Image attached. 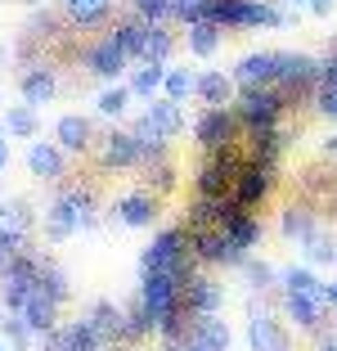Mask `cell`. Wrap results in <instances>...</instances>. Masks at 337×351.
I'll list each match as a JSON object with an SVG mask.
<instances>
[{"mask_svg": "<svg viewBox=\"0 0 337 351\" xmlns=\"http://www.w3.org/2000/svg\"><path fill=\"white\" fill-rule=\"evenodd\" d=\"M18 320L27 324L32 338H41V333L59 329V302H50L41 289H32V293H27V302L18 306Z\"/></svg>", "mask_w": 337, "mask_h": 351, "instance_id": "7c38bea8", "label": "cell"}, {"mask_svg": "<svg viewBox=\"0 0 337 351\" xmlns=\"http://www.w3.org/2000/svg\"><path fill=\"white\" fill-rule=\"evenodd\" d=\"M216 50H221V27H216V23H207V19L189 23V54L207 59V54H216Z\"/></svg>", "mask_w": 337, "mask_h": 351, "instance_id": "f546056e", "label": "cell"}, {"mask_svg": "<svg viewBox=\"0 0 337 351\" xmlns=\"http://www.w3.org/2000/svg\"><path fill=\"white\" fill-rule=\"evenodd\" d=\"M131 99H135V95L126 90V86H108V90L99 95V113H103V117H122Z\"/></svg>", "mask_w": 337, "mask_h": 351, "instance_id": "60d3db41", "label": "cell"}, {"mask_svg": "<svg viewBox=\"0 0 337 351\" xmlns=\"http://www.w3.org/2000/svg\"><path fill=\"white\" fill-rule=\"evenodd\" d=\"M63 342H68V351H108V342H103L86 320L63 324Z\"/></svg>", "mask_w": 337, "mask_h": 351, "instance_id": "1f68e13d", "label": "cell"}, {"mask_svg": "<svg viewBox=\"0 0 337 351\" xmlns=\"http://www.w3.org/2000/svg\"><path fill=\"white\" fill-rule=\"evenodd\" d=\"M36 289H41L50 302H59V306L72 298V284H68V275H63V266H59V261H50V257H45L41 275H36Z\"/></svg>", "mask_w": 337, "mask_h": 351, "instance_id": "83f0119b", "label": "cell"}, {"mask_svg": "<svg viewBox=\"0 0 337 351\" xmlns=\"http://www.w3.org/2000/svg\"><path fill=\"white\" fill-rule=\"evenodd\" d=\"M238 117H234V108L225 104V108H207L203 117H198V126H194V135H198V145H203V154L207 149H221V145H234L238 140Z\"/></svg>", "mask_w": 337, "mask_h": 351, "instance_id": "9c48e42d", "label": "cell"}, {"mask_svg": "<svg viewBox=\"0 0 337 351\" xmlns=\"http://www.w3.org/2000/svg\"><path fill=\"white\" fill-rule=\"evenodd\" d=\"M319 302H324V311H337V279H319Z\"/></svg>", "mask_w": 337, "mask_h": 351, "instance_id": "7dc6e473", "label": "cell"}, {"mask_svg": "<svg viewBox=\"0 0 337 351\" xmlns=\"http://www.w3.org/2000/svg\"><path fill=\"white\" fill-rule=\"evenodd\" d=\"M135 351H149V347H135Z\"/></svg>", "mask_w": 337, "mask_h": 351, "instance_id": "11a10c76", "label": "cell"}, {"mask_svg": "<svg viewBox=\"0 0 337 351\" xmlns=\"http://www.w3.org/2000/svg\"><path fill=\"white\" fill-rule=\"evenodd\" d=\"M140 270H166V275H175L184 284L189 275H198V261L189 257V239H184L180 226L162 230V234H153V243L144 248L140 257Z\"/></svg>", "mask_w": 337, "mask_h": 351, "instance_id": "3957f363", "label": "cell"}, {"mask_svg": "<svg viewBox=\"0 0 337 351\" xmlns=\"http://www.w3.org/2000/svg\"><path fill=\"white\" fill-rule=\"evenodd\" d=\"M140 311L149 315V329L162 333L166 320L180 311V279L166 270H140Z\"/></svg>", "mask_w": 337, "mask_h": 351, "instance_id": "277c9868", "label": "cell"}, {"mask_svg": "<svg viewBox=\"0 0 337 351\" xmlns=\"http://www.w3.org/2000/svg\"><path fill=\"white\" fill-rule=\"evenodd\" d=\"M270 189H275V171H270V167H252V162H247L243 171H238L234 189H229V198H234V203L243 207V212H252V207L261 203V198H266Z\"/></svg>", "mask_w": 337, "mask_h": 351, "instance_id": "30bf717a", "label": "cell"}, {"mask_svg": "<svg viewBox=\"0 0 337 351\" xmlns=\"http://www.w3.org/2000/svg\"><path fill=\"white\" fill-rule=\"evenodd\" d=\"M99 162L103 167H140V149H135L131 131H108L99 140Z\"/></svg>", "mask_w": 337, "mask_h": 351, "instance_id": "e0dca14e", "label": "cell"}, {"mask_svg": "<svg viewBox=\"0 0 337 351\" xmlns=\"http://www.w3.org/2000/svg\"><path fill=\"white\" fill-rule=\"evenodd\" d=\"M247 342H252V351H288V333L279 329V320L266 315V311H256L252 320H247Z\"/></svg>", "mask_w": 337, "mask_h": 351, "instance_id": "ac0fdd59", "label": "cell"}, {"mask_svg": "<svg viewBox=\"0 0 337 351\" xmlns=\"http://www.w3.org/2000/svg\"><path fill=\"white\" fill-rule=\"evenodd\" d=\"M10 167V140H0V171Z\"/></svg>", "mask_w": 337, "mask_h": 351, "instance_id": "816d5d0a", "label": "cell"}, {"mask_svg": "<svg viewBox=\"0 0 337 351\" xmlns=\"http://www.w3.org/2000/svg\"><path fill=\"white\" fill-rule=\"evenodd\" d=\"M275 90L284 99H310L319 90V59H310V54H279L275 59Z\"/></svg>", "mask_w": 337, "mask_h": 351, "instance_id": "8992f818", "label": "cell"}, {"mask_svg": "<svg viewBox=\"0 0 337 351\" xmlns=\"http://www.w3.org/2000/svg\"><path fill=\"white\" fill-rule=\"evenodd\" d=\"M144 122L153 126V135H162V140H171V135L184 131V113H180V104H171V99H149Z\"/></svg>", "mask_w": 337, "mask_h": 351, "instance_id": "7402d4cb", "label": "cell"}, {"mask_svg": "<svg viewBox=\"0 0 337 351\" xmlns=\"http://www.w3.org/2000/svg\"><path fill=\"white\" fill-rule=\"evenodd\" d=\"M207 23L216 27H284V14L266 0H207Z\"/></svg>", "mask_w": 337, "mask_h": 351, "instance_id": "5b68a950", "label": "cell"}, {"mask_svg": "<svg viewBox=\"0 0 337 351\" xmlns=\"http://www.w3.org/2000/svg\"><path fill=\"white\" fill-rule=\"evenodd\" d=\"M23 248H27V234H23V230H14V226H0V270L10 266Z\"/></svg>", "mask_w": 337, "mask_h": 351, "instance_id": "ab89813d", "label": "cell"}, {"mask_svg": "<svg viewBox=\"0 0 337 351\" xmlns=\"http://www.w3.org/2000/svg\"><path fill=\"white\" fill-rule=\"evenodd\" d=\"M162 77H166L162 63H144V68H135V77H131L126 90L140 95V99H158V95H162Z\"/></svg>", "mask_w": 337, "mask_h": 351, "instance_id": "f1b7e54d", "label": "cell"}, {"mask_svg": "<svg viewBox=\"0 0 337 351\" xmlns=\"http://www.w3.org/2000/svg\"><path fill=\"white\" fill-rule=\"evenodd\" d=\"M54 145H59L63 154H86V149L95 145V126H90V117H82V113L59 117V126H54Z\"/></svg>", "mask_w": 337, "mask_h": 351, "instance_id": "9a60e30c", "label": "cell"}, {"mask_svg": "<svg viewBox=\"0 0 337 351\" xmlns=\"http://www.w3.org/2000/svg\"><path fill=\"white\" fill-rule=\"evenodd\" d=\"M184 342L194 351H229V324L221 315H194L184 329Z\"/></svg>", "mask_w": 337, "mask_h": 351, "instance_id": "8fae6325", "label": "cell"}, {"mask_svg": "<svg viewBox=\"0 0 337 351\" xmlns=\"http://www.w3.org/2000/svg\"><path fill=\"white\" fill-rule=\"evenodd\" d=\"M82 320L90 324V329L99 333L108 347H117V329H122V306H117V302H95V306L86 311Z\"/></svg>", "mask_w": 337, "mask_h": 351, "instance_id": "603a6c76", "label": "cell"}, {"mask_svg": "<svg viewBox=\"0 0 337 351\" xmlns=\"http://www.w3.org/2000/svg\"><path fill=\"white\" fill-rule=\"evenodd\" d=\"M0 351H5V347H0Z\"/></svg>", "mask_w": 337, "mask_h": 351, "instance_id": "6f0895ef", "label": "cell"}, {"mask_svg": "<svg viewBox=\"0 0 337 351\" xmlns=\"http://www.w3.org/2000/svg\"><path fill=\"white\" fill-rule=\"evenodd\" d=\"M126 54L117 50V41H112V36H103L99 45H90V50H86V68H90L95 77H103V82H117V77L126 73Z\"/></svg>", "mask_w": 337, "mask_h": 351, "instance_id": "2e32d148", "label": "cell"}, {"mask_svg": "<svg viewBox=\"0 0 337 351\" xmlns=\"http://www.w3.org/2000/svg\"><path fill=\"white\" fill-rule=\"evenodd\" d=\"M221 306H225V289L216 279L189 275L180 284V311H189V315H221Z\"/></svg>", "mask_w": 337, "mask_h": 351, "instance_id": "ba28073f", "label": "cell"}, {"mask_svg": "<svg viewBox=\"0 0 337 351\" xmlns=\"http://www.w3.org/2000/svg\"><path fill=\"white\" fill-rule=\"evenodd\" d=\"M171 19H184V23L207 19V0H171Z\"/></svg>", "mask_w": 337, "mask_h": 351, "instance_id": "ee69618b", "label": "cell"}, {"mask_svg": "<svg viewBox=\"0 0 337 351\" xmlns=\"http://www.w3.org/2000/svg\"><path fill=\"white\" fill-rule=\"evenodd\" d=\"M0 226H5V203H0Z\"/></svg>", "mask_w": 337, "mask_h": 351, "instance_id": "db71d44e", "label": "cell"}, {"mask_svg": "<svg viewBox=\"0 0 337 351\" xmlns=\"http://www.w3.org/2000/svg\"><path fill=\"white\" fill-rule=\"evenodd\" d=\"M63 167H68V154H63L59 145H45V140H36V145L27 149V171L36 176V180H59Z\"/></svg>", "mask_w": 337, "mask_h": 351, "instance_id": "d6986e66", "label": "cell"}, {"mask_svg": "<svg viewBox=\"0 0 337 351\" xmlns=\"http://www.w3.org/2000/svg\"><path fill=\"white\" fill-rule=\"evenodd\" d=\"M0 338L10 342L14 351H32V333H27V324H23L14 311H5V315H0Z\"/></svg>", "mask_w": 337, "mask_h": 351, "instance_id": "8d00e7d4", "label": "cell"}, {"mask_svg": "<svg viewBox=\"0 0 337 351\" xmlns=\"http://www.w3.org/2000/svg\"><path fill=\"white\" fill-rule=\"evenodd\" d=\"M279 154H284V140H279V126H256L247 131V145H243V158L252 167H279Z\"/></svg>", "mask_w": 337, "mask_h": 351, "instance_id": "4fadbf2b", "label": "cell"}, {"mask_svg": "<svg viewBox=\"0 0 337 351\" xmlns=\"http://www.w3.org/2000/svg\"><path fill=\"white\" fill-rule=\"evenodd\" d=\"M275 59L279 50H261V54H243L234 68V86L252 90V86H275Z\"/></svg>", "mask_w": 337, "mask_h": 351, "instance_id": "5bb4252c", "label": "cell"}, {"mask_svg": "<svg viewBox=\"0 0 337 351\" xmlns=\"http://www.w3.org/2000/svg\"><path fill=\"white\" fill-rule=\"evenodd\" d=\"M301 252H306L310 266H337V239L328 234V230H315V234L301 243Z\"/></svg>", "mask_w": 337, "mask_h": 351, "instance_id": "4dcf8cb0", "label": "cell"}, {"mask_svg": "<svg viewBox=\"0 0 337 351\" xmlns=\"http://www.w3.org/2000/svg\"><path fill=\"white\" fill-rule=\"evenodd\" d=\"M297 5H301V0H297Z\"/></svg>", "mask_w": 337, "mask_h": 351, "instance_id": "9f6ffc18", "label": "cell"}, {"mask_svg": "<svg viewBox=\"0 0 337 351\" xmlns=\"http://www.w3.org/2000/svg\"><path fill=\"white\" fill-rule=\"evenodd\" d=\"M319 351H337V333H324V338H319Z\"/></svg>", "mask_w": 337, "mask_h": 351, "instance_id": "681fc988", "label": "cell"}, {"mask_svg": "<svg viewBox=\"0 0 337 351\" xmlns=\"http://www.w3.org/2000/svg\"><path fill=\"white\" fill-rule=\"evenodd\" d=\"M301 5H306L310 14H319V19H324V14H333V0H301Z\"/></svg>", "mask_w": 337, "mask_h": 351, "instance_id": "c3c4849f", "label": "cell"}, {"mask_svg": "<svg viewBox=\"0 0 337 351\" xmlns=\"http://www.w3.org/2000/svg\"><path fill=\"white\" fill-rule=\"evenodd\" d=\"M279 284H284V293H319V275L310 266H292L279 275Z\"/></svg>", "mask_w": 337, "mask_h": 351, "instance_id": "f35d334b", "label": "cell"}, {"mask_svg": "<svg viewBox=\"0 0 337 351\" xmlns=\"http://www.w3.org/2000/svg\"><path fill=\"white\" fill-rule=\"evenodd\" d=\"M117 221H122V226H131V230L153 226V221H158V198H153V194H144V189L126 194L122 203H117Z\"/></svg>", "mask_w": 337, "mask_h": 351, "instance_id": "ffe728a7", "label": "cell"}, {"mask_svg": "<svg viewBox=\"0 0 337 351\" xmlns=\"http://www.w3.org/2000/svg\"><path fill=\"white\" fill-rule=\"evenodd\" d=\"M5 131H10L14 140H32V135L41 131L36 108H27V104H23V108H10V113H5Z\"/></svg>", "mask_w": 337, "mask_h": 351, "instance_id": "d590c367", "label": "cell"}, {"mask_svg": "<svg viewBox=\"0 0 337 351\" xmlns=\"http://www.w3.org/2000/svg\"><path fill=\"white\" fill-rule=\"evenodd\" d=\"M54 73L50 68H32V73H23V99H27V108H36V104H50L54 99Z\"/></svg>", "mask_w": 337, "mask_h": 351, "instance_id": "4316f807", "label": "cell"}, {"mask_svg": "<svg viewBox=\"0 0 337 351\" xmlns=\"http://www.w3.org/2000/svg\"><path fill=\"white\" fill-rule=\"evenodd\" d=\"M284 108H288V99L275 90V86H252V90H243V95H238L234 117L247 126V131H256V126H279Z\"/></svg>", "mask_w": 337, "mask_h": 351, "instance_id": "52a82bcc", "label": "cell"}, {"mask_svg": "<svg viewBox=\"0 0 337 351\" xmlns=\"http://www.w3.org/2000/svg\"><path fill=\"white\" fill-rule=\"evenodd\" d=\"M194 82H198V77L189 73V68H166V77H162V99L184 104L189 95H194Z\"/></svg>", "mask_w": 337, "mask_h": 351, "instance_id": "e575fe53", "label": "cell"}, {"mask_svg": "<svg viewBox=\"0 0 337 351\" xmlns=\"http://www.w3.org/2000/svg\"><path fill=\"white\" fill-rule=\"evenodd\" d=\"M288 320H297V329H319L324 324V302L319 293H284Z\"/></svg>", "mask_w": 337, "mask_h": 351, "instance_id": "44dd1931", "label": "cell"}, {"mask_svg": "<svg viewBox=\"0 0 337 351\" xmlns=\"http://www.w3.org/2000/svg\"><path fill=\"white\" fill-rule=\"evenodd\" d=\"M328 154H337V135H333V140H328Z\"/></svg>", "mask_w": 337, "mask_h": 351, "instance_id": "f5cc1de1", "label": "cell"}, {"mask_svg": "<svg viewBox=\"0 0 337 351\" xmlns=\"http://www.w3.org/2000/svg\"><path fill=\"white\" fill-rule=\"evenodd\" d=\"M90 226H95V198L86 189H63L45 212V239L50 243H63V239H72L77 230H90Z\"/></svg>", "mask_w": 337, "mask_h": 351, "instance_id": "7a4b0ae2", "label": "cell"}, {"mask_svg": "<svg viewBox=\"0 0 337 351\" xmlns=\"http://www.w3.org/2000/svg\"><path fill=\"white\" fill-rule=\"evenodd\" d=\"M221 234L229 239V248H238L247 257V248H256V243H261V221H256L252 212H238L234 221H225V226H221Z\"/></svg>", "mask_w": 337, "mask_h": 351, "instance_id": "d4e9b609", "label": "cell"}, {"mask_svg": "<svg viewBox=\"0 0 337 351\" xmlns=\"http://www.w3.org/2000/svg\"><path fill=\"white\" fill-rule=\"evenodd\" d=\"M243 167H247V158H243V145H238V140H234V145H221V149H207V158L198 162V176H194L198 198L229 194Z\"/></svg>", "mask_w": 337, "mask_h": 351, "instance_id": "6da1fadb", "label": "cell"}, {"mask_svg": "<svg viewBox=\"0 0 337 351\" xmlns=\"http://www.w3.org/2000/svg\"><path fill=\"white\" fill-rule=\"evenodd\" d=\"M315 99H319V113L337 122V86H319V90H315Z\"/></svg>", "mask_w": 337, "mask_h": 351, "instance_id": "f6af8a7d", "label": "cell"}, {"mask_svg": "<svg viewBox=\"0 0 337 351\" xmlns=\"http://www.w3.org/2000/svg\"><path fill=\"white\" fill-rule=\"evenodd\" d=\"M158 351H194V347H189V342L180 338V342H162V347H158Z\"/></svg>", "mask_w": 337, "mask_h": 351, "instance_id": "f907efd6", "label": "cell"}, {"mask_svg": "<svg viewBox=\"0 0 337 351\" xmlns=\"http://www.w3.org/2000/svg\"><path fill=\"white\" fill-rule=\"evenodd\" d=\"M149 27H153V23H144V19H126V23H117V27H112V41H117V50H122L126 59H140Z\"/></svg>", "mask_w": 337, "mask_h": 351, "instance_id": "484cf974", "label": "cell"}, {"mask_svg": "<svg viewBox=\"0 0 337 351\" xmlns=\"http://www.w3.org/2000/svg\"><path fill=\"white\" fill-rule=\"evenodd\" d=\"M319 86H337V50L328 59H319Z\"/></svg>", "mask_w": 337, "mask_h": 351, "instance_id": "bcb514c9", "label": "cell"}, {"mask_svg": "<svg viewBox=\"0 0 337 351\" xmlns=\"http://www.w3.org/2000/svg\"><path fill=\"white\" fill-rule=\"evenodd\" d=\"M135 19L153 23V27H162L166 19H171V0H135Z\"/></svg>", "mask_w": 337, "mask_h": 351, "instance_id": "7bdbcfd3", "label": "cell"}, {"mask_svg": "<svg viewBox=\"0 0 337 351\" xmlns=\"http://www.w3.org/2000/svg\"><path fill=\"white\" fill-rule=\"evenodd\" d=\"M171 50H175L171 32H166V27H149V36H144V50H140V63H162V68H166Z\"/></svg>", "mask_w": 337, "mask_h": 351, "instance_id": "d6a6232c", "label": "cell"}, {"mask_svg": "<svg viewBox=\"0 0 337 351\" xmlns=\"http://www.w3.org/2000/svg\"><path fill=\"white\" fill-rule=\"evenodd\" d=\"M238 266H243V275L252 279V289H270V284H275V266H270V261H256V257H243L238 261Z\"/></svg>", "mask_w": 337, "mask_h": 351, "instance_id": "b9f144b4", "label": "cell"}, {"mask_svg": "<svg viewBox=\"0 0 337 351\" xmlns=\"http://www.w3.org/2000/svg\"><path fill=\"white\" fill-rule=\"evenodd\" d=\"M315 230L319 226H315V217H310V212H301V207H288V212H284V239H288V243H297V248H301Z\"/></svg>", "mask_w": 337, "mask_h": 351, "instance_id": "836d02e7", "label": "cell"}, {"mask_svg": "<svg viewBox=\"0 0 337 351\" xmlns=\"http://www.w3.org/2000/svg\"><path fill=\"white\" fill-rule=\"evenodd\" d=\"M112 0H63V10L72 14V19L82 23V27H90V23H99L103 14H108Z\"/></svg>", "mask_w": 337, "mask_h": 351, "instance_id": "74e56055", "label": "cell"}, {"mask_svg": "<svg viewBox=\"0 0 337 351\" xmlns=\"http://www.w3.org/2000/svg\"><path fill=\"white\" fill-rule=\"evenodd\" d=\"M234 90H238L234 77H225V73H203L194 82V95L207 104V108H225V104L234 99Z\"/></svg>", "mask_w": 337, "mask_h": 351, "instance_id": "cb8c5ba5", "label": "cell"}]
</instances>
